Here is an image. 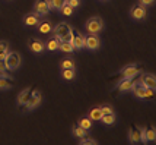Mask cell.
Listing matches in <instances>:
<instances>
[{
    "label": "cell",
    "mask_w": 156,
    "mask_h": 145,
    "mask_svg": "<svg viewBox=\"0 0 156 145\" xmlns=\"http://www.w3.org/2000/svg\"><path fill=\"white\" fill-rule=\"evenodd\" d=\"M102 28H104V21L99 16H94L86 22V31L89 34H98L102 31Z\"/></svg>",
    "instance_id": "cell-1"
},
{
    "label": "cell",
    "mask_w": 156,
    "mask_h": 145,
    "mask_svg": "<svg viewBox=\"0 0 156 145\" xmlns=\"http://www.w3.org/2000/svg\"><path fill=\"white\" fill-rule=\"evenodd\" d=\"M5 62H6V68L10 70L18 69L20 66V56L16 51H7L5 56Z\"/></svg>",
    "instance_id": "cell-2"
},
{
    "label": "cell",
    "mask_w": 156,
    "mask_h": 145,
    "mask_svg": "<svg viewBox=\"0 0 156 145\" xmlns=\"http://www.w3.org/2000/svg\"><path fill=\"white\" fill-rule=\"evenodd\" d=\"M142 69H143L142 65H137V63L129 65V66H126V68L121 70V76L122 78H136V76L142 72Z\"/></svg>",
    "instance_id": "cell-3"
},
{
    "label": "cell",
    "mask_w": 156,
    "mask_h": 145,
    "mask_svg": "<svg viewBox=\"0 0 156 145\" xmlns=\"http://www.w3.org/2000/svg\"><path fill=\"white\" fill-rule=\"evenodd\" d=\"M72 31V28L67 22H60L58 25H55L54 29H53V34H54V38H57L58 41L61 40V37H64L66 34H69Z\"/></svg>",
    "instance_id": "cell-4"
},
{
    "label": "cell",
    "mask_w": 156,
    "mask_h": 145,
    "mask_svg": "<svg viewBox=\"0 0 156 145\" xmlns=\"http://www.w3.org/2000/svg\"><path fill=\"white\" fill-rule=\"evenodd\" d=\"M34 12L35 13H38L40 16H44V15H47L50 12V3H48V0H37L35 2V6H34Z\"/></svg>",
    "instance_id": "cell-5"
},
{
    "label": "cell",
    "mask_w": 156,
    "mask_h": 145,
    "mask_svg": "<svg viewBox=\"0 0 156 145\" xmlns=\"http://www.w3.org/2000/svg\"><path fill=\"white\" fill-rule=\"evenodd\" d=\"M130 15L134 18V19H137V21H142V19H144L146 16H147V10H146V6H143V5H136V6H133V9H131V12H130Z\"/></svg>",
    "instance_id": "cell-6"
},
{
    "label": "cell",
    "mask_w": 156,
    "mask_h": 145,
    "mask_svg": "<svg viewBox=\"0 0 156 145\" xmlns=\"http://www.w3.org/2000/svg\"><path fill=\"white\" fill-rule=\"evenodd\" d=\"M101 46V40L96 37V34H89L88 37H85V47L89 50H96Z\"/></svg>",
    "instance_id": "cell-7"
},
{
    "label": "cell",
    "mask_w": 156,
    "mask_h": 145,
    "mask_svg": "<svg viewBox=\"0 0 156 145\" xmlns=\"http://www.w3.org/2000/svg\"><path fill=\"white\" fill-rule=\"evenodd\" d=\"M41 100H42V94H41L40 91H35L32 92V95L29 97V100H28V103L25 104V107H27L28 110H32V109H35L38 104L41 103Z\"/></svg>",
    "instance_id": "cell-8"
},
{
    "label": "cell",
    "mask_w": 156,
    "mask_h": 145,
    "mask_svg": "<svg viewBox=\"0 0 156 145\" xmlns=\"http://www.w3.org/2000/svg\"><path fill=\"white\" fill-rule=\"evenodd\" d=\"M72 43H73L75 48L82 50V48L85 47V37H83V34H80L79 31L72 29Z\"/></svg>",
    "instance_id": "cell-9"
},
{
    "label": "cell",
    "mask_w": 156,
    "mask_h": 145,
    "mask_svg": "<svg viewBox=\"0 0 156 145\" xmlns=\"http://www.w3.org/2000/svg\"><path fill=\"white\" fill-rule=\"evenodd\" d=\"M142 133L143 129L139 126H131L129 131V139L131 142H140L142 141Z\"/></svg>",
    "instance_id": "cell-10"
},
{
    "label": "cell",
    "mask_w": 156,
    "mask_h": 145,
    "mask_svg": "<svg viewBox=\"0 0 156 145\" xmlns=\"http://www.w3.org/2000/svg\"><path fill=\"white\" fill-rule=\"evenodd\" d=\"M28 46H29V48H31L34 53H42V51L45 50V44H44V41H41V40H38V38H31L29 43H28Z\"/></svg>",
    "instance_id": "cell-11"
},
{
    "label": "cell",
    "mask_w": 156,
    "mask_h": 145,
    "mask_svg": "<svg viewBox=\"0 0 156 145\" xmlns=\"http://www.w3.org/2000/svg\"><path fill=\"white\" fill-rule=\"evenodd\" d=\"M40 19H41L40 15L32 12V13H28L23 16V24H25L27 27H35V25L40 24Z\"/></svg>",
    "instance_id": "cell-12"
},
{
    "label": "cell",
    "mask_w": 156,
    "mask_h": 145,
    "mask_svg": "<svg viewBox=\"0 0 156 145\" xmlns=\"http://www.w3.org/2000/svg\"><path fill=\"white\" fill-rule=\"evenodd\" d=\"M130 90L133 91V94H134L137 98H146V87H144L140 81L137 84H133V87H131Z\"/></svg>",
    "instance_id": "cell-13"
},
{
    "label": "cell",
    "mask_w": 156,
    "mask_h": 145,
    "mask_svg": "<svg viewBox=\"0 0 156 145\" xmlns=\"http://www.w3.org/2000/svg\"><path fill=\"white\" fill-rule=\"evenodd\" d=\"M34 90H35L34 87H31V88H27V90L22 91L19 94V97H18V104H19V106H25V104L28 103V100H29V97L32 95Z\"/></svg>",
    "instance_id": "cell-14"
},
{
    "label": "cell",
    "mask_w": 156,
    "mask_h": 145,
    "mask_svg": "<svg viewBox=\"0 0 156 145\" xmlns=\"http://www.w3.org/2000/svg\"><path fill=\"white\" fill-rule=\"evenodd\" d=\"M155 139H156L155 128H146V129H143L142 142H150V141H155Z\"/></svg>",
    "instance_id": "cell-15"
},
{
    "label": "cell",
    "mask_w": 156,
    "mask_h": 145,
    "mask_svg": "<svg viewBox=\"0 0 156 145\" xmlns=\"http://www.w3.org/2000/svg\"><path fill=\"white\" fill-rule=\"evenodd\" d=\"M140 82L146 87V88H156V78L155 75H150V73H146V75L142 76Z\"/></svg>",
    "instance_id": "cell-16"
},
{
    "label": "cell",
    "mask_w": 156,
    "mask_h": 145,
    "mask_svg": "<svg viewBox=\"0 0 156 145\" xmlns=\"http://www.w3.org/2000/svg\"><path fill=\"white\" fill-rule=\"evenodd\" d=\"M133 84H134V78H122L121 82L118 84V87H117V90L124 92V91H129L131 87H133Z\"/></svg>",
    "instance_id": "cell-17"
},
{
    "label": "cell",
    "mask_w": 156,
    "mask_h": 145,
    "mask_svg": "<svg viewBox=\"0 0 156 145\" xmlns=\"http://www.w3.org/2000/svg\"><path fill=\"white\" fill-rule=\"evenodd\" d=\"M10 87H13V81L10 79V76H7V75L0 76V90H7Z\"/></svg>",
    "instance_id": "cell-18"
},
{
    "label": "cell",
    "mask_w": 156,
    "mask_h": 145,
    "mask_svg": "<svg viewBox=\"0 0 156 145\" xmlns=\"http://www.w3.org/2000/svg\"><path fill=\"white\" fill-rule=\"evenodd\" d=\"M61 76H63V79H66V81H73V79L76 78V70H75V68L63 69V70H61Z\"/></svg>",
    "instance_id": "cell-19"
},
{
    "label": "cell",
    "mask_w": 156,
    "mask_h": 145,
    "mask_svg": "<svg viewBox=\"0 0 156 145\" xmlns=\"http://www.w3.org/2000/svg\"><path fill=\"white\" fill-rule=\"evenodd\" d=\"M73 135L77 136L79 139H82V138H85V136H88V131H86V129H83V128L79 126V125H76L75 128H73Z\"/></svg>",
    "instance_id": "cell-20"
},
{
    "label": "cell",
    "mask_w": 156,
    "mask_h": 145,
    "mask_svg": "<svg viewBox=\"0 0 156 145\" xmlns=\"http://www.w3.org/2000/svg\"><path fill=\"white\" fill-rule=\"evenodd\" d=\"M58 46H60V41H58L57 38H51V40H48V43L45 44V48L50 50V51H55V50H58Z\"/></svg>",
    "instance_id": "cell-21"
},
{
    "label": "cell",
    "mask_w": 156,
    "mask_h": 145,
    "mask_svg": "<svg viewBox=\"0 0 156 145\" xmlns=\"http://www.w3.org/2000/svg\"><path fill=\"white\" fill-rule=\"evenodd\" d=\"M101 117H102V111L99 107H95V109H92L89 111V119L90 120H101Z\"/></svg>",
    "instance_id": "cell-22"
},
{
    "label": "cell",
    "mask_w": 156,
    "mask_h": 145,
    "mask_svg": "<svg viewBox=\"0 0 156 145\" xmlns=\"http://www.w3.org/2000/svg\"><path fill=\"white\" fill-rule=\"evenodd\" d=\"M61 51H64V53H72L73 50H75V46H73V43L69 41V43H60V46H58Z\"/></svg>",
    "instance_id": "cell-23"
},
{
    "label": "cell",
    "mask_w": 156,
    "mask_h": 145,
    "mask_svg": "<svg viewBox=\"0 0 156 145\" xmlns=\"http://www.w3.org/2000/svg\"><path fill=\"white\" fill-rule=\"evenodd\" d=\"M101 120L104 122L105 125H112L115 122V114L114 113H108V114H102Z\"/></svg>",
    "instance_id": "cell-24"
},
{
    "label": "cell",
    "mask_w": 156,
    "mask_h": 145,
    "mask_svg": "<svg viewBox=\"0 0 156 145\" xmlns=\"http://www.w3.org/2000/svg\"><path fill=\"white\" fill-rule=\"evenodd\" d=\"M77 125H79V126H82L83 129L89 131V129L92 128V120H90L89 117H82L80 120H79V123H77Z\"/></svg>",
    "instance_id": "cell-25"
},
{
    "label": "cell",
    "mask_w": 156,
    "mask_h": 145,
    "mask_svg": "<svg viewBox=\"0 0 156 145\" xmlns=\"http://www.w3.org/2000/svg\"><path fill=\"white\" fill-rule=\"evenodd\" d=\"M40 32H42V34H48V32H51L53 31V27H51V24L50 22H42L40 25V29H38Z\"/></svg>",
    "instance_id": "cell-26"
},
{
    "label": "cell",
    "mask_w": 156,
    "mask_h": 145,
    "mask_svg": "<svg viewBox=\"0 0 156 145\" xmlns=\"http://www.w3.org/2000/svg\"><path fill=\"white\" fill-rule=\"evenodd\" d=\"M48 3H50L51 9H58L60 10L61 6L66 5V0H48Z\"/></svg>",
    "instance_id": "cell-27"
},
{
    "label": "cell",
    "mask_w": 156,
    "mask_h": 145,
    "mask_svg": "<svg viewBox=\"0 0 156 145\" xmlns=\"http://www.w3.org/2000/svg\"><path fill=\"white\" fill-rule=\"evenodd\" d=\"M7 51H9V44L6 41H0V59H5Z\"/></svg>",
    "instance_id": "cell-28"
},
{
    "label": "cell",
    "mask_w": 156,
    "mask_h": 145,
    "mask_svg": "<svg viewBox=\"0 0 156 145\" xmlns=\"http://www.w3.org/2000/svg\"><path fill=\"white\" fill-rule=\"evenodd\" d=\"M73 10H75V9H73L72 6H69L67 3H66V5H63L61 9H60V12L64 15V16H70V15H73Z\"/></svg>",
    "instance_id": "cell-29"
},
{
    "label": "cell",
    "mask_w": 156,
    "mask_h": 145,
    "mask_svg": "<svg viewBox=\"0 0 156 145\" xmlns=\"http://www.w3.org/2000/svg\"><path fill=\"white\" fill-rule=\"evenodd\" d=\"M60 66H61V69H69V68H75V62H73L72 59H64V60H61Z\"/></svg>",
    "instance_id": "cell-30"
},
{
    "label": "cell",
    "mask_w": 156,
    "mask_h": 145,
    "mask_svg": "<svg viewBox=\"0 0 156 145\" xmlns=\"http://www.w3.org/2000/svg\"><path fill=\"white\" fill-rule=\"evenodd\" d=\"M80 144L82 145H96L98 144V141H95V139H92V138H82L80 139Z\"/></svg>",
    "instance_id": "cell-31"
},
{
    "label": "cell",
    "mask_w": 156,
    "mask_h": 145,
    "mask_svg": "<svg viewBox=\"0 0 156 145\" xmlns=\"http://www.w3.org/2000/svg\"><path fill=\"white\" fill-rule=\"evenodd\" d=\"M102 111V114H108V113H114V110H112V107L111 106H102V107H99Z\"/></svg>",
    "instance_id": "cell-32"
},
{
    "label": "cell",
    "mask_w": 156,
    "mask_h": 145,
    "mask_svg": "<svg viewBox=\"0 0 156 145\" xmlns=\"http://www.w3.org/2000/svg\"><path fill=\"white\" fill-rule=\"evenodd\" d=\"M66 3H67L69 6H72L73 9H75V7H77L79 5H80V0H66Z\"/></svg>",
    "instance_id": "cell-33"
},
{
    "label": "cell",
    "mask_w": 156,
    "mask_h": 145,
    "mask_svg": "<svg viewBox=\"0 0 156 145\" xmlns=\"http://www.w3.org/2000/svg\"><path fill=\"white\" fill-rule=\"evenodd\" d=\"M69 41H72V31L69 34H66L64 37H61V40H60V43H69Z\"/></svg>",
    "instance_id": "cell-34"
},
{
    "label": "cell",
    "mask_w": 156,
    "mask_h": 145,
    "mask_svg": "<svg viewBox=\"0 0 156 145\" xmlns=\"http://www.w3.org/2000/svg\"><path fill=\"white\" fill-rule=\"evenodd\" d=\"M7 70V68H6V62H5V59H0V72L2 73H5Z\"/></svg>",
    "instance_id": "cell-35"
},
{
    "label": "cell",
    "mask_w": 156,
    "mask_h": 145,
    "mask_svg": "<svg viewBox=\"0 0 156 145\" xmlns=\"http://www.w3.org/2000/svg\"><path fill=\"white\" fill-rule=\"evenodd\" d=\"M139 3L143 5V6H150V5L155 3V0H139Z\"/></svg>",
    "instance_id": "cell-36"
},
{
    "label": "cell",
    "mask_w": 156,
    "mask_h": 145,
    "mask_svg": "<svg viewBox=\"0 0 156 145\" xmlns=\"http://www.w3.org/2000/svg\"><path fill=\"white\" fill-rule=\"evenodd\" d=\"M155 95V88H146V98Z\"/></svg>",
    "instance_id": "cell-37"
}]
</instances>
